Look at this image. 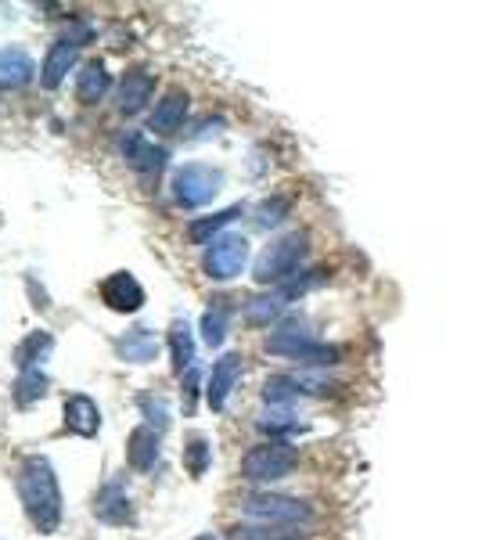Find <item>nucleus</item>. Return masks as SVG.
I'll return each mask as SVG.
<instances>
[{"label":"nucleus","instance_id":"473e14b6","mask_svg":"<svg viewBox=\"0 0 482 540\" xmlns=\"http://www.w3.org/2000/svg\"><path fill=\"white\" fill-rule=\"evenodd\" d=\"M195 540H216V537H213V533H202V537H195Z\"/></svg>","mask_w":482,"mask_h":540},{"label":"nucleus","instance_id":"7ed1b4c3","mask_svg":"<svg viewBox=\"0 0 482 540\" xmlns=\"http://www.w3.org/2000/svg\"><path fill=\"white\" fill-rule=\"evenodd\" d=\"M306 256H310V234L288 231V234H281V238H274L267 249L259 252L256 267H252V278H256L263 288L288 285L292 278L303 274Z\"/></svg>","mask_w":482,"mask_h":540},{"label":"nucleus","instance_id":"9d476101","mask_svg":"<svg viewBox=\"0 0 482 540\" xmlns=\"http://www.w3.org/2000/svg\"><path fill=\"white\" fill-rule=\"evenodd\" d=\"M98 292H101V303H105L108 310H116V314H137L144 306V288L130 270L108 274V278L101 281Z\"/></svg>","mask_w":482,"mask_h":540},{"label":"nucleus","instance_id":"9b49d317","mask_svg":"<svg viewBox=\"0 0 482 540\" xmlns=\"http://www.w3.org/2000/svg\"><path fill=\"white\" fill-rule=\"evenodd\" d=\"M292 303H295V296L288 292L285 285L263 288V292H256V296L245 299L241 314H245V321H249L252 328H270V324H274L277 317L285 314V310H288Z\"/></svg>","mask_w":482,"mask_h":540},{"label":"nucleus","instance_id":"20e7f679","mask_svg":"<svg viewBox=\"0 0 482 540\" xmlns=\"http://www.w3.org/2000/svg\"><path fill=\"white\" fill-rule=\"evenodd\" d=\"M241 515L249 522H263V526H288V530H303L317 519V508L303 497L270 494V490H249L238 501Z\"/></svg>","mask_w":482,"mask_h":540},{"label":"nucleus","instance_id":"aec40b11","mask_svg":"<svg viewBox=\"0 0 482 540\" xmlns=\"http://www.w3.org/2000/svg\"><path fill=\"white\" fill-rule=\"evenodd\" d=\"M112 90V72L105 69V62H87L76 72V98L80 105H98Z\"/></svg>","mask_w":482,"mask_h":540},{"label":"nucleus","instance_id":"39448f33","mask_svg":"<svg viewBox=\"0 0 482 540\" xmlns=\"http://www.w3.org/2000/svg\"><path fill=\"white\" fill-rule=\"evenodd\" d=\"M299 468V447L288 440H263L241 454L238 476L245 483H281Z\"/></svg>","mask_w":482,"mask_h":540},{"label":"nucleus","instance_id":"f257e3e1","mask_svg":"<svg viewBox=\"0 0 482 540\" xmlns=\"http://www.w3.org/2000/svg\"><path fill=\"white\" fill-rule=\"evenodd\" d=\"M15 486H18V501H22L29 522H33V530L44 533V537L58 533L65 501H62V486H58L51 461H47L44 454L22 458L15 472Z\"/></svg>","mask_w":482,"mask_h":540},{"label":"nucleus","instance_id":"dca6fc26","mask_svg":"<svg viewBox=\"0 0 482 540\" xmlns=\"http://www.w3.org/2000/svg\"><path fill=\"white\" fill-rule=\"evenodd\" d=\"M62 414H65V429L76 432L80 440H94L101 432V407L87 393H72L65 400Z\"/></svg>","mask_w":482,"mask_h":540},{"label":"nucleus","instance_id":"412c9836","mask_svg":"<svg viewBox=\"0 0 482 540\" xmlns=\"http://www.w3.org/2000/svg\"><path fill=\"white\" fill-rule=\"evenodd\" d=\"M241 213H245V206H227V209H220V213H213V216L191 220V224H188V238L195 245H202V249H206V245L216 242V238H220V231H224V227H231Z\"/></svg>","mask_w":482,"mask_h":540},{"label":"nucleus","instance_id":"393cba45","mask_svg":"<svg viewBox=\"0 0 482 540\" xmlns=\"http://www.w3.org/2000/svg\"><path fill=\"white\" fill-rule=\"evenodd\" d=\"M51 346H54L51 332H29L26 339L15 346V368L18 371L40 368V364H44V357L51 353Z\"/></svg>","mask_w":482,"mask_h":540},{"label":"nucleus","instance_id":"a211bd4d","mask_svg":"<svg viewBox=\"0 0 482 540\" xmlns=\"http://www.w3.org/2000/svg\"><path fill=\"white\" fill-rule=\"evenodd\" d=\"M116 353L123 364H152L159 357V335L148 324H137L116 339Z\"/></svg>","mask_w":482,"mask_h":540},{"label":"nucleus","instance_id":"6ab92c4d","mask_svg":"<svg viewBox=\"0 0 482 540\" xmlns=\"http://www.w3.org/2000/svg\"><path fill=\"white\" fill-rule=\"evenodd\" d=\"M33 76H36V62L29 58V51H22V47H0V87L4 90L26 87Z\"/></svg>","mask_w":482,"mask_h":540},{"label":"nucleus","instance_id":"5701e85b","mask_svg":"<svg viewBox=\"0 0 482 540\" xmlns=\"http://www.w3.org/2000/svg\"><path fill=\"white\" fill-rule=\"evenodd\" d=\"M198 328H202V342H206L209 350H220L227 332H231V306H227V299H216L206 314H202Z\"/></svg>","mask_w":482,"mask_h":540},{"label":"nucleus","instance_id":"f8f14e48","mask_svg":"<svg viewBox=\"0 0 482 540\" xmlns=\"http://www.w3.org/2000/svg\"><path fill=\"white\" fill-rule=\"evenodd\" d=\"M191 112V94L188 90H166L162 94V101H155L152 116H148V130H155V134H177L180 126H184V119H188Z\"/></svg>","mask_w":482,"mask_h":540},{"label":"nucleus","instance_id":"cd10ccee","mask_svg":"<svg viewBox=\"0 0 482 540\" xmlns=\"http://www.w3.org/2000/svg\"><path fill=\"white\" fill-rule=\"evenodd\" d=\"M209 465H213V443H209L202 432H195V436H188V443H184V468H188L191 479H202L209 472Z\"/></svg>","mask_w":482,"mask_h":540},{"label":"nucleus","instance_id":"2f4dec72","mask_svg":"<svg viewBox=\"0 0 482 540\" xmlns=\"http://www.w3.org/2000/svg\"><path fill=\"white\" fill-rule=\"evenodd\" d=\"M184 393H188V411H191V407H195V396H198V371L195 368L184 375Z\"/></svg>","mask_w":482,"mask_h":540},{"label":"nucleus","instance_id":"ddd939ff","mask_svg":"<svg viewBox=\"0 0 482 540\" xmlns=\"http://www.w3.org/2000/svg\"><path fill=\"white\" fill-rule=\"evenodd\" d=\"M94 519L105 522V526H126V522H134V504H130V494H126V486L119 479L105 483L94 494Z\"/></svg>","mask_w":482,"mask_h":540},{"label":"nucleus","instance_id":"423d86ee","mask_svg":"<svg viewBox=\"0 0 482 540\" xmlns=\"http://www.w3.org/2000/svg\"><path fill=\"white\" fill-rule=\"evenodd\" d=\"M224 188V173L206 162H188L173 173V198L180 209H202L209 206Z\"/></svg>","mask_w":482,"mask_h":540},{"label":"nucleus","instance_id":"f03ea898","mask_svg":"<svg viewBox=\"0 0 482 540\" xmlns=\"http://www.w3.org/2000/svg\"><path fill=\"white\" fill-rule=\"evenodd\" d=\"M263 350H267L270 357L292 360V364H299V368L306 371H328L335 368V364H342V346L324 342L321 335H313L303 321L277 324L274 332H267V339H263Z\"/></svg>","mask_w":482,"mask_h":540},{"label":"nucleus","instance_id":"4468645a","mask_svg":"<svg viewBox=\"0 0 482 540\" xmlns=\"http://www.w3.org/2000/svg\"><path fill=\"white\" fill-rule=\"evenodd\" d=\"M162 454V432L152 425H137L130 436H126V465L134 472H152L159 465Z\"/></svg>","mask_w":482,"mask_h":540},{"label":"nucleus","instance_id":"7c9ffc66","mask_svg":"<svg viewBox=\"0 0 482 540\" xmlns=\"http://www.w3.org/2000/svg\"><path fill=\"white\" fill-rule=\"evenodd\" d=\"M137 404H141V414L148 418L144 425H152V429H159V432L166 429V425H170V411H166V404H162L159 396L144 393L141 400H137Z\"/></svg>","mask_w":482,"mask_h":540},{"label":"nucleus","instance_id":"f3484780","mask_svg":"<svg viewBox=\"0 0 482 540\" xmlns=\"http://www.w3.org/2000/svg\"><path fill=\"white\" fill-rule=\"evenodd\" d=\"M152 94H155V76H152V72H148V69H130L123 76V83H119L116 108L123 112V116H137V112H144V108H148Z\"/></svg>","mask_w":482,"mask_h":540},{"label":"nucleus","instance_id":"6e6552de","mask_svg":"<svg viewBox=\"0 0 482 540\" xmlns=\"http://www.w3.org/2000/svg\"><path fill=\"white\" fill-rule=\"evenodd\" d=\"M116 148L126 159V166H134L144 177H159V170L166 166V148L152 144L141 130H123V134L116 137Z\"/></svg>","mask_w":482,"mask_h":540},{"label":"nucleus","instance_id":"b1692460","mask_svg":"<svg viewBox=\"0 0 482 540\" xmlns=\"http://www.w3.org/2000/svg\"><path fill=\"white\" fill-rule=\"evenodd\" d=\"M256 429L267 432L270 440H288V436H295V432L303 429V422L295 418L292 407H267V411L256 418Z\"/></svg>","mask_w":482,"mask_h":540},{"label":"nucleus","instance_id":"1a4fd4ad","mask_svg":"<svg viewBox=\"0 0 482 540\" xmlns=\"http://www.w3.org/2000/svg\"><path fill=\"white\" fill-rule=\"evenodd\" d=\"M241 371H245V357L241 353H224L216 360L213 371L206 378V404L213 407L216 414L227 411V400H231L234 386L241 382Z\"/></svg>","mask_w":482,"mask_h":540},{"label":"nucleus","instance_id":"4be33fe9","mask_svg":"<svg viewBox=\"0 0 482 540\" xmlns=\"http://www.w3.org/2000/svg\"><path fill=\"white\" fill-rule=\"evenodd\" d=\"M170 357H173V371L180 378L195 368V332H191L188 321L170 324Z\"/></svg>","mask_w":482,"mask_h":540},{"label":"nucleus","instance_id":"c85d7f7f","mask_svg":"<svg viewBox=\"0 0 482 540\" xmlns=\"http://www.w3.org/2000/svg\"><path fill=\"white\" fill-rule=\"evenodd\" d=\"M15 404L18 407H29V404H36L40 396L47 393V375L40 368H33V371H18V382H15Z\"/></svg>","mask_w":482,"mask_h":540},{"label":"nucleus","instance_id":"a878e982","mask_svg":"<svg viewBox=\"0 0 482 540\" xmlns=\"http://www.w3.org/2000/svg\"><path fill=\"white\" fill-rule=\"evenodd\" d=\"M227 540H306L303 530H288V526H263V522H241L227 530Z\"/></svg>","mask_w":482,"mask_h":540},{"label":"nucleus","instance_id":"bb28decb","mask_svg":"<svg viewBox=\"0 0 482 540\" xmlns=\"http://www.w3.org/2000/svg\"><path fill=\"white\" fill-rule=\"evenodd\" d=\"M299 400H303V393H299L295 375H270L263 382V404L267 407H295Z\"/></svg>","mask_w":482,"mask_h":540},{"label":"nucleus","instance_id":"0eeeda50","mask_svg":"<svg viewBox=\"0 0 482 540\" xmlns=\"http://www.w3.org/2000/svg\"><path fill=\"white\" fill-rule=\"evenodd\" d=\"M249 267V238L245 234H220L202 249V270L213 281H234Z\"/></svg>","mask_w":482,"mask_h":540},{"label":"nucleus","instance_id":"c756f323","mask_svg":"<svg viewBox=\"0 0 482 540\" xmlns=\"http://www.w3.org/2000/svg\"><path fill=\"white\" fill-rule=\"evenodd\" d=\"M288 198H263V202H259L256 206V216H252V220H256V227H263V231H270V227H277V224H285V216H288Z\"/></svg>","mask_w":482,"mask_h":540},{"label":"nucleus","instance_id":"2eb2a0df","mask_svg":"<svg viewBox=\"0 0 482 540\" xmlns=\"http://www.w3.org/2000/svg\"><path fill=\"white\" fill-rule=\"evenodd\" d=\"M76 58H80V40H72V36L54 40L44 65H40V83L47 90H58L65 83V76H69V69L76 65Z\"/></svg>","mask_w":482,"mask_h":540}]
</instances>
